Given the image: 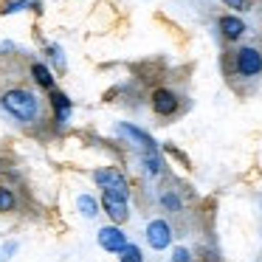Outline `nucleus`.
Masks as SVG:
<instances>
[{
    "label": "nucleus",
    "instance_id": "obj_1",
    "mask_svg": "<svg viewBox=\"0 0 262 262\" xmlns=\"http://www.w3.org/2000/svg\"><path fill=\"white\" fill-rule=\"evenodd\" d=\"M0 104H3V110H6L14 121H20V124H34V121L42 119V104H40V99H37V93L29 91V88H23V85L9 88V91L0 93Z\"/></svg>",
    "mask_w": 262,
    "mask_h": 262
},
{
    "label": "nucleus",
    "instance_id": "obj_2",
    "mask_svg": "<svg viewBox=\"0 0 262 262\" xmlns=\"http://www.w3.org/2000/svg\"><path fill=\"white\" fill-rule=\"evenodd\" d=\"M93 181L102 192H110V194H119V198H130V183L127 178L121 175L116 166H102V169L93 172Z\"/></svg>",
    "mask_w": 262,
    "mask_h": 262
},
{
    "label": "nucleus",
    "instance_id": "obj_3",
    "mask_svg": "<svg viewBox=\"0 0 262 262\" xmlns=\"http://www.w3.org/2000/svg\"><path fill=\"white\" fill-rule=\"evenodd\" d=\"M237 74H243V76H259L262 74V54L254 46H245L237 51Z\"/></svg>",
    "mask_w": 262,
    "mask_h": 262
},
{
    "label": "nucleus",
    "instance_id": "obj_4",
    "mask_svg": "<svg viewBox=\"0 0 262 262\" xmlns=\"http://www.w3.org/2000/svg\"><path fill=\"white\" fill-rule=\"evenodd\" d=\"M102 209H104V214H107L116 226L127 223V217H130L127 198H119V194H110V192H102Z\"/></svg>",
    "mask_w": 262,
    "mask_h": 262
},
{
    "label": "nucleus",
    "instance_id": "obj_5",
    "mask_svg": "<svg viewBox=\"0 0 262 262\" xmlns=\"http://www.w3.org/2000/svg\"><path fill=\"white\" fill-rule=\"evenodd\" d=\"M99 245H102L104 251H110V254H121V251L127 248V234L121 231L119 226H104L102 231H99Z\"/></svg>",
    "mask_w": 262,
    "mask_h": 262
},
{
    "label": "nucleus",
    "instance_id": "obj_6",
    "mask_svg": "<svg viewBox=\"0 0 262 262\" xmlns=\"http://www.w3.org/2000/svg\"><path fill=\"white\" fill-rule=\"evenodd\" d=\"M147 243L152 245L155 251L169 248V243H172L169 223H166V220H152V223H149V226H147Z\"/></svg>",
    "mask_w": 262,
    "mask_h": 262
},
{
    "label": "nucleus",
    "instance_id": "obj_7",
    "mask_svg": "<svg viewBox=\"0 0 262 262\" xmlns=\"http://www.w3.org/2000/svg\"><path fill=\"white\" fill-rule=\"evenodd\" d=\"M178 96L169 91V88H155L152 91V110L158 116H175L178 113Z\"/></svg>",
    "mask_w": 262,
    "mask_h": 262
},
{
    "label": "nucleus",
    "instance_id": "obj_8",
    "mask_svg": "<svg viewBox=\"0 0 262 262\" xmlns=\"http://www.w3.org/2000/svg\"><path fill=\"white\" fill-rule=\"evenodd\" d=\"M116 133H119V136H124L127 141L136 144L138 149H144V152H155V149H158V147H155V141L147 136V133L138 130V127H133V124H119V127H116Z\"/></svg>",
    "mask_w": 262,
    "mask_h": 262
},
{
    "label": "nucleus",
    "instance_id": "obj_9",
    "mask_svg": "<svg viewBox=\"0 0 262 262\" xmlns=\"http://www.w3.org/2000/svg\"><path fill=\"white\" fill-rule=\"evenodd\" d=\"M48 102H51V107H54V121H57V127H65V124H68V119H71V99L65 96L62 91L54 88Z\"/></svg>",
    "mask_w": 262,
    "mask_h": 262
},
{
    "label": "nucleus",
    "instance_id": "obj_10",
    "mask_svg": "<svg viewBox=\"0 0 262 262\" xmlns=\"http://www.w3.org/2000/svg\"><path fill=\"white\" fill-rule=\"evenodd\" d=\"M220 31L226 40H239L245 34V23L239 17H234V14H226V17H220Z\"/></svg>",
    "mask_w": 262,
    "mask_h": 262
},
{
    "label": "nucleus",
    "instance_id": "obj_11",
    "mask_svg": "<svg viewBox=\"0 0 262 262\" xmlns=\"http://www.w3.org/2000/svg\"><path fill=\"white\" fill-rule=\"evenodd\" d=\"M31 76H34V82L42 88V91H48V93L54 91V76H51V71H48L46 65L34 62V65H31Z\"/></svg>",
    "mask_w": 262,
    "mask_h": 262
},
{
    "label": "nucleus",
    "instance_id": "obj_12",
    "mask_svg": "<svg viewBox=\"0 0 262 262\" xmlns=\"http://www.w3.org/2000/svg\"><path fill=\"white\" fill-rule=\"evenodd\" d=\"M17 209V194L12 186H0V214H12Z\"/></svg>",
    "mask_w": 262,
    "mask_h": 262
},
{
    "label": "nucleus",
    "instance_id": "obj_13",
    "mask_svg": "<svg viewBox=\"0 0 262 262\" xmlns=\"http://www.w3.org/2000/svg\"><path fill=\"white\" fill-rule=\"evenodd\" d=\"M76 206H79V211L85 217H96L99 214V203H96V198H91V194H79V198H76Z\"/></svg>",
    "mask_w": 262,
    "mask_h": 262
},
{
    "label": "nucleus",
    "instance_id": "obj_14",
    "mask_svg": "<svg viewBox=\"0 0 262 262\" xmlns=\"http://www.w3.org/2000/svg\"><path fill=\"white\" fill-rule=\"evenodd\" d=\"M121 262H144V254L138 245H130L127 243V248L121 251Z\"/></svg>",
    "mask_w": 262,
    "mask_h": 262
},
{
    "label": "nucleus",
    "instance_id": "obj_15",
    "mask_svg": "<svg viewBox=\"0 0 262 262\" xmlns=\"http://www.w3.org/2000/svg\"><path fill=\"white\" fill-rule=\"evenodd\" d=\"M29 6H34V0H14V3H6V9H3V14L20 12V9H29Z\"/></svg>",
    "mask_w": 262,
    "mask_h": 262
},
{
    "label": "nucleus",
    "instance_id": "obj_16",
    "mask_svg": "<svg viewBox=\"0 0 262 262\" xmlns=\"http://www.w3.org/2000/svg\"><path fill=\"white\" fill-rule=\"evenodd\" d=\"M59 54H62V51H59V46H48V57H51L54 62H57V68H59V71H65V59L59 57Z\"/></svg>",
    "mask_w": 262,
    "mask_h": 262
},
{
    "label": "nucleus",
    "instance_id": "obj_17",
    "mask_svg": "<svg viewBox=\"0 0 262 262\" xmlns=\"http://www.w3.org/2000/svg\"><path fill=\"white\" fill-rule=\"evenodd\" d=\"M161 200H164V206H166V209H172V211H178V209H181V200H178L175 194H164Z\"/></svg>",
    "mask_w": 262,
    "mask_h": 262
},
{
    "label": "nucleus",
    "instance_id": "obj_18",
    "mask_svg": "<svg viewBox=\"0 0 262 262\" xmlns=\"http://www.w3.org/2000/svg\"><path fill=\"white\" fill-rule=\"evenodd\" d=\"M228 9H237V12H245L248 9V0H223Z\"/></svg>",
    "mask_w": 262,
    "mask_h": 262
},
{
    "label": "nucleus",
    "instance_id": "obj_19",
    "mask_svg": "<svg viewBox=\"0 0 262 262\" xmlns=\"http://www.w3.org/2000/svg\"><path fill=\"white\" fill-rule=\"evenodd\" d=\"M172 262H192V259H189V251L186 248H178L175 254H172Z\"/></svg>",
    "mask_w": 262,
    "mask_h": 262
}]
</instances>
